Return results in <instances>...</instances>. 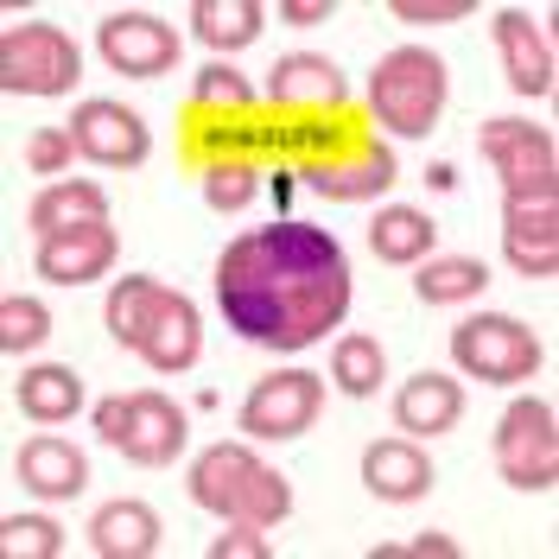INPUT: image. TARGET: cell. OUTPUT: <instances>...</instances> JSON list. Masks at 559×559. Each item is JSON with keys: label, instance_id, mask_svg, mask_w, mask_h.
I'll list each match as a JSON object with an SVG mask.
<instances>
[{"label": "cell", "instance_id": "obj_1", "mask_svg": "<svg viewBox=\"0 0 559 559\" xmlns=\"http://www.w3.org/2000/svg\"><path fill=\"white\" fill-rule=\"evenodd\" d=\"M216 306L261 349H306L349 312V261L312 223L248 229L216 261Z\"/></svg>", "mask_w": 559, "mask_h": 559}, {"label": "cell", "instance_id": "obj_2", "mask_svg": "<svg viewBox=\"0 0 559 559\" xmlns=\"http://www.w3.org/2000/svg\"><path fill=\"white\" fill-rule=\"evenodd\" d=\"M191 496L204 502L210 515L223 522H248V527H274L293 515V489L280 471H267L248 445H210L191 464Z\"/></svg>", "mask_w": 559, "mask_h": 559}, {"label": "cell", "instance_id": "obj_3", "mask_svg": "<svg viewBox=\"0 0 559 559\" xmlns=\"http://www.w3.org/2000/svg\"><path fill=\"white\" fill-rule=\"evenodd\" d=\"M369 108L382 115V128L407 140L432 134V121L445 108V64L426 45H394L369 76Z\"/></svg>", "mask_w": 559, "mask_h": 559}, {"label": "cell", "instance_id": "obj_4", "mask_svg": "<svg viewBox=\"0 0 559 559\" xmlns=\"http://www.w3.org/2000/svg\"><path fill=\"white\" fill-rule=\"evenodd\" d=\"M83 76V58L58 26H7L0 38V90L7 96H64L70 83Z\"/></svg>", "mask_w": 559, "mask_h": 559}, {"label": "cell", "instance_id": "obj_5", "mask_svg": "<svg viewBox=\"0 0 559 559\" xmlns=\"http://www.w3.org/2000/svg\"><path fill=\"white\" fill-rule=\"evenodd\" d=\"M452 356L464 376L477 382H527L540 369V344L522 318L509 312H484V318H464L452 331Z\"/></svg>", "mask_w": 559, "mask_h": 559}, {"label": "cell", "instance_id": "obj_6", "mask_svg": "<svg viewBox=\"0 0 559 559\" xmlns=\"http://www.w3.org/2000/svg\"><path fill=\"white\" fill-rule=\"evenodd\" d=\"M496 471L515 489H554L559 471V419L554 401H515L496 426Z\"/></svg>", "mask_w": 559, "mask_h": 559}, {"label": "cell", "instance_id": "obj_7", "mask_svg": "<svg viewBox=\"0 0 559 559\" xmlns=\"http://www.w3.org/2000/svg\"><path fill=\"white\" fill-rule=\"evenodd\" d=\"M484 159L496 166L509 198H559V153L554 134L534 121H484Z\"/></svg>", "mask_w": 559, "mask_h": 559}, {"label": "cell", "instance_id": "obj_8", "mask_svg": "<svg viewBox=\"0 0 559 559\" xmlns=\"http://www.w3.org/2000/svg\"><path fill=\"white\" fill-rule=\"evenodd\" d=\"M318 376L312 369H280L267 382H254V394L242 401V432L248 439H299L318 419Z\"/></svg>", "mask_w": 559, "mask_h": 559}, {"label": "cell", "instance_id": "obj_9", "mask_svg": "<svg viewBox=\"0 0 559 559\" xmlns=\"http://www.w3.org/2000/svg\"><path fill=\"white\" fill-rule=\"evenodd\" d=\"M70 140H76V153H83V159H96V166H140V159L153 153L146 121H140L134 108L108 103V96H96V103L76 108Z\"/></svg>", "mask_w": 559, "mask_h": 559}, {"label": "cell", "instance_id": "obj_10", "mask_svg": "<svg viewBox=\"0 0 559 559\" xmlns=\"http://www.w3.org/2000/svg\"><path fill=\"white\" fill-rule=\"evenodd\" d=\"M502 254L527 280H554V267H559V198H502Z\"/></svg>", "mask_w": 559, "mask_h": 559}, {"label": "cell", "instance_id": "obj_11", "mask_svg": "<svg viewBox=\"0 0 559 559\" xmlns=\"http://www.w3.org/2000/svg\"><path fill=\"white\" fill-rule=\"evenodd\" d=\"M103 58L121 76H166L178 64V33L153 13H108L103 20Z\"/></svg>", "mask_w": 559, "mask_h": 559}, {"label": "cell", "instance_id": "obj_12", "mask_svg": "<svg viewBox=\"0 0 559 559\" xmlns=\"http://www.w3.org/2000/svg\"><path fill=\"white\" fill-rule=\"evenodd\" d=\"M496 51H502V70H509L515 96H547L554 90V45H547V33L527 20L522 7L496 13Z\"/></svg>", "mask_w": 559, "mask_h": 559}, {"label": "cell", "instance_id": "obj_13", "mask_svg": "<svg viewBox=\"0 0 559 559\" xmlns=\"http://www.w3.org/2000/svg\"><path fill=\"white\" fill-rule=\"evenodd\" d=\"M108 261H115V229L108 223H83L70 236L38 242V274L58 280V286H90V280L108 274Z\"/></svg>", "mask_w": 559, "mask_h": 559}, {"label": "cell", "instance_id": "obj_14", "mask_svg": "<svg viewBox=\"0 0 559 559\" xmlns=\"http://www.w3.org/2000/svg\"><path fill=\"white\" fill-rule=\"evenodd\" d=\"M185 445V414L166 394H128V432L115 452H128L134 464H173Z\"/></svg>", "mask_w": 559, "mask_h": 559}, {"label": "cell", "instance_id": "obj_15", "mask_svg": "<svg viewBox=\"0 0 559 559\" xmlns=\"http://www.w3.org/2000/svg\"><path fill=\"white\" fill-rule=\"evenodd\" d=\"M198 349H204V318H198V306H191L185 293H166L159 312H153V331H146L140 356H146L159 376H178V369L198 362Z\"/></svg>", "mask_w": 559, "mask_h": 559}, {"label": "cell", "instance_id": "obj_16", "mask_svg": "<svg viewBox=\"0 0 559 559\" xmlns=\"http://www.w3.org/2000/svg\"><path fill=\"white\" fill-rule=\"evenodd\" d=\"M362 484L376 489L382 502H414V496L432 489V464H426V452L414 439H376L362 452Z\"/></svg>", "mask_w": 559, "mask_h": 559}, {"label": "cell", "instance_id": "obj_17", "mask_svg": "<svg viewBox=\"0 0 559 559\" xmlns=\"http://www.w3.org/2000/svg\"><path fill=\"white\" fill-rule=\"evenodd\" d=\"M457 414H464V388H457L452 376H439V369L414 376V382L394 394V419H401V432H419V439L452 432Z\"/></svg>", "mask_w": 559, "mask_h": 559}, {"label": "cell", "instance_id": "obj_18", "mask_svg": "<svg viewBox=\"0 0 559 559\" xmlns=\"http://www.w3.org/2000/svg\"><path fill=\"white\" fill-rule=\"evenodd\" d=\"M90 547L103 559H153L159 554V515L146 502H108L90 522Z\"/></svg>", "mask_w": 559, "mask_h": 559}, {"label": "cell", "instance_id": "obj_19", "mask_svg": "<svg viewBox=\"0 0 559 559\" xmlns=\"http://www.w3.org/2000/svg\"><path fill=\"white\" fill-rule=\"evenodd\" d=\"M83 223H108V198L96 191V185H83V178H58V185H45V191L33 198L38 242L70 236V229H83Z\"/></svg>", "mask_w": 559, "mask_h": 559}, {"label": "cell", "instance_id": "obj_20", "mask_svg": "<svg viewBox=\"0 0 559 559\" xmlns=\"http://www.w3.org/2000/svg\"><path fill=\"white\" fill-rule=\"evenodd\" d=\"M267 76H274L267 96H274L280 108H293V103H344V70L331 64V58H318V51H293V58H280Z\"/></svg>", "mask_w": 559, "mask_h": 559}, {"label": "cell", "instance_id": "obj_21", "mask_svg": "<svg viewBox=\"0 0 559 559\" xmlns=\"http://www.w3.org/2000/svg\"><path fill=\"white\" fill-rule=\"evenodd\" d=\"M83 477H90V464H83V452L76 445H64V439H33L26 452H20V484L33 489V496H76L83 489Z\"/></svg>", "mask_w": 559, "mask_h": 559}, {"label": "cell", "instance_id": "obj_22", "mask_svg": "<svg viewBox=\"0 0 559 559\" xmlns=\"http://www.w3.org/2000/svg\"><path fill=\"white\" fill-rule=\"evenodd\" d=\"M432 242H439L432 216H419V210H407V204L382 210V216L369 223V248H376L382 261H394V267H414V261H426V254H432Z\"/></svg>", "mask_w": 559, "mask_h": 559}, {"label": "cell", "instance_id": "obj_23", "mask_svg": "<svg viewBox=\"0 0 559 559\" xmlns=\"http://www.w3.org/2000/svg\"><path fill=\"white\" fill-rule=\"evenodd\" d=\"M191 26H198V38H204L210 51H242V45L261 38L267 13L254 0H198L191 7Z\"/></svg>", "mask_w": 559, "mask_h": 559}, {"label": "cell", "instance_id": "obj_24", "mask_svg": "<svg viewBox=\"0 0 559 559\" xmlns=\"http://www.w3.org/2000/svg\"><path fill=\"white\" fill-rule=\"evenodd\" d=\"M159 299H166V286L153 274H128L115 280V293H108V331H115V344L140 349L146 344V331H153V312H159Z\"/></svg>", "mask_w": 559, "mask_h": 559}, {"label": "cell", "instance_id": "obj_25", "mask_svg": "<svg viewBox=\"0 0 559 559\" xmlns=\"http://www.w3.org/2000/svg\"><path fill=\"white\" fill-rule=\"evenodd\" d=\"M20 407H26L33 419H45V426L70 419L76 407H83L76 369H64V362H38V369H26V376H20Z\"/></svg>", "mask_w": 559, "mask_h": 559}, {"label": "cell", "instance_id": "obj_26", "mask_svg": "<svg viewBox=\"0 0 559 559\" xmlns=\"http://www.w3.org/2000/svg\"><path fill=\"white\" fill-rule=\"evenodd\" d=\"M306 178H312V191L337 198V204H362V198H382L388 185H394V153H388V146H369L362 166H349V173H337V166H312Z\"/></svg>", "mask_w": 559, "mask_h": 559}, {"label": "cell", "instance_id": "obj_27", "mask_svg": "<svg viewBox=\"0 0 559 559\" xmlns=\"http://www.w3.org/2000/svg\"><path fill=\"white\" fill-rule=\"evenodd\" d=\"M489 286V267L484 261H471V254H432L426 267H419L414 293L426 306H457V299H477Z\"/></svg>", "mask_w": 559, "mask_h": 559}, {"label": "cell", "instance_id": "obj_28", "mask_svg": "<svg viewBox=\"0 0 559 559\" xmlns=\"http://www.w3.org/2000/svg\"><path fill=\"white\" fill-rule=\"evenodd\" d=\"M382 369H388V356H382V344L376 337H344L337 344V356H331V376H337V388L344 394H376L382 388Z\"/></svg>", "mask_w": 559, "mask_h": 559}, {"label": "cell", "instance_id": "obj_29", "mask_svg": "<svg viewBox=\"0 0 559 559\" xmlns=\"http://www.w3.org/2000/svg\"><path fill=\"white\" fill-rule=\"evenodd\" d=\"M51 337V312L38 306V299H26V293H7L0 299V349L7 356H26V349H38Z\"/></svg>", "mask_w": 559, "mask_h": 559}, {"label": "cell", "instance_id": "obj_30", "mask_svg": "<svg viewBox=\"0 0 559 559\" xmlns=\"http://www.w3.org/2000/svg\"><path fill=\"white\" fill-rule=\"evenodd\" d=\"M0 554L7 559H58L64 554V527L45 515H7L0 522Z\"/></svg>", "mask_w": 559, "mask_h": 559}, {"label": "cell", "instance_id": "obj_31", "mask_svg": "<svg viewBox=\"0 0 559 559\" xmlns=\"http://www.w3.org/2000/svg\"><path fill=\"white\" fill-rule=\"evenodd\" d=\"M254 191H261V178L248 173V166H210L204 173V198H210V210H248L254 204Z\"/></svg>", "mask_w": 559, "mask_h": 559}, {"label": "cell", "instance_id": "obj_32", "mask_svg": "<svg viewBox=\"0 0 559 559\" xmlns=\"http://www.w3.org/2000/svg\"><path fill=\"white\" fill-rule=\"evenodd\" d=\"M191 103H229V108H248L254 103V90H248V76H236L229 64H210L198 70V83H191Z\"/></svg>", "mask_w": 559, "mask_h": 559}, {"label": "cell", "instance_id": "obj_33", "mask_svg": "<svg viewBox=\"0 0 559 559\" xmlns=\"http://www.w3.org/2000/svg\"><path fill=\"white\" fill-rule=\"evenodd\" d=\"M70 153H76L70 128H38V134L26 140V166H33L38 178H58L70 166Z\"/></svg>", "mask_w": 559, "mask_h": 559}, {"label": "cell", "instance_id": "obj_34", "mask_svg": "<svg viewBox=\"0 0 559 559\" xmlns=\"http://www.w3.org/2000/svg\"><path fill=\"white\" fill-rule=\"evenodd\" d=\"M369 559H457V540H452V534H419V540H388V547H376Z\"/></svg>", "mask_w": 559, "mask_h": 559}, {"label": "cell", "instance_id": "obj_35", "mask_svg": "<svg viewBox=\"0 0 559 559\" xmlns=\"http://www.w3.org/2000/svg\"><path fill=\"white\" fill-rule=\"evenodd\" d=\"M274 547L261 540V527H248V522H236V534H216L210 540V559H267Z\"/></svg>", "mask_w": 559, "mask_h": 559}, {"label": "cell", "instance_id": "obj_36", "mask_svg": "<svg viewBox=\"0 0 559 559\" xmlns=\"http://www.w3.org/2000/svg\"><path fill=\"white\" fill-rule=\"evenodd\" d=\"M394 13L414 20V26H432V20H464L471 0H394Z\"/></svg>", "mask_w": 559, "mask_h": 559}, {"label": "cell", "instance_id": "obj_37", "mask_svg": "<svg viewBox=\"0 0 559 559\" xmlns=\"http://www.w3.org/2000/svg\"><path fill=\"white\" fill-rule=\"evenodd\" d=\"M96 432H103L108 445H121V432H128V394H115L96 407Z\"/></svg>", "mask_w": 559, "mask_h": 559}, {"label": "cell", "instance_id": "obj_38", "mask_svg": "<svg viewBox=\"0 0 559 559\" xmlns=\"http://www.w3.org/2000/svg\"><path fill=\"white\" fill-rule=\"evenodd\" d=\"M280 20H293V26H318V20H331V0H286Z\"/></svg>", "mask_w": 559, "mask_h": 559}, {"label": "cell", "instance_id": "obj_39", "mask_svg": "<svg viewBox=\"0 0 559 559\" xmlns=\"http://www.w3.org/2000/svg\"><path fill=\"white\" fill-rule=\"evenodd\" d=\"M426 185H432V191H452V185H457V173H452V166H445V159H439V166L426 173Z\"/></svg>", "mask_w": 559, "mask_h": 559}]
</instances>
